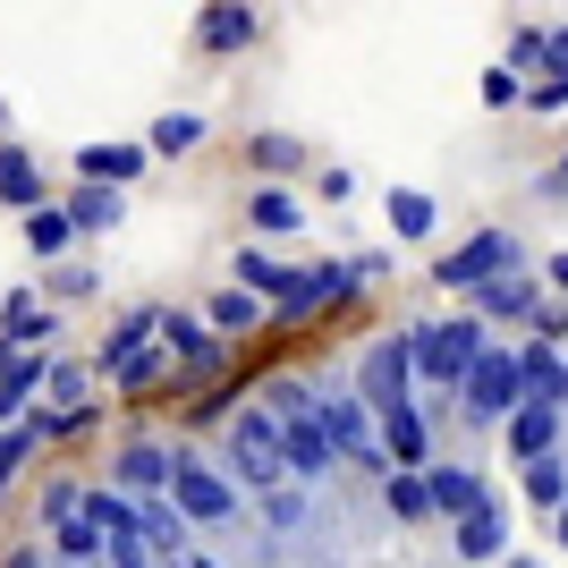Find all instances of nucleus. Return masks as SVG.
I'll return each instance as SVG.
<instances>
[{
  "instance_id": "55",
  "label": "nucleus",
  "mask_w": 568,
  "mask_h": 568,
  "mask_svg": "<svg viewBox=\"0 0 568 568\" xmlns=\"http://www.w3.org/2000/svg\"><path fill=\"white\" fill-rule=\"evenodd\" d=\"M170 568H179V560H170Z\"/></svg>"
},
{
  "instance_id": "3",
  "label": "nucleus",
  "mask_w": 568,
  "mask_h": 568,
  "mask_svg": "<svg viewBox=\"0 0 568 568\" xmlns=\"http://www.w3.org/2000/svg\"><path fill=\"white\" fill-rule=\"evenodd\" d=\"M170 500H179V518H187L195 535H237V526H255L246 493H237L204 450H187V442H179V458H170Z\"/></svg>"
},
{
  "instance_id": "25",
  "label": "nucleus",
  "mask_w": 568,
  "mask_h": 568,
  "mask_svg": "<svg viewBox=\"0 0 568 568\" xmlns=\"http://www.w3.org/2000/svg\"><path fill=\"white\" fill-rule=\"evenodd\" d=\"M509 356H518V382H526V399H551V407H560V365H568V348H551V339L518 332V339H509Z\"/></svg>"
},
{
  "instance_id": "53",
  "label": "nucleus",
  "mask_w": 568,
  "mask_h": 568,
  "mask_svg": "<svg viewBox=\"0 0 568 568\" xmlns=\"http://www.w3.org/2000/svg\"><path fill=\"white\" fill-rule=\"evenodd\" d=\"M179 568H230V560H213V551H187V560H179Z\"/></svg>"
},
{
  "instance_id": "22",
  "label": "nucleus",
  "mask_w": 568,
  "mask_h": 568,
  "mask_svg": "<svg viewBox=\"0 0 568 568\" xmlns=\"http://www.w3.org/2000/svg\"><path fill=\"white\" fill-rule=\"evenodd\" d=\"M34 204H51V179L34 162V144L0 136V213H34Z\"/></svg>"
},
{
  "instance_id": "7",
  "label": "nucleus",
  "mask_w": 568,
  "mask_h": 568,
  "mask_svg": "<svg viewBox=\"0 0 568 568\" xmlns=\"http://www.w3.org/2000/svg\"><path fill=\"white\" fill-rule=\"evenodd\" d=\"M365 288H356V272L348 263H288V288L272 297V323H323V314H339V306H356Z\"/></svg>"
},
{
  "instance_id": "18",
  "label": "nucleus",
  "mask_w": 568,
  "mask_h": 568,
  "mask_svg": "<svg viewBox=\"0 0 568 568\" xmlns=\"http://www.w3.org/2000/svg\"><path fill=\"white\" fill-rule=\"evenodd\" d=\"M60 213H69L77 246H102V237L128 221V195H119V187H94V179H77V187L60 195Z\"/></svg>"
},
{
  "instance_id": "12",
  "label": "nucleus",
  "mask_w": 568,
  "mask_h": 568,
  "mask_svg": "<svg viewBox=\"0 0 568 568\" xmlns=\"http://www.w3.org/2000/svg\"><path fill=\"white\" fill-rule=\"evenodd\" d=\"M263 43V9L255 0H204L195 9V51L204 60H237V51Z\"/></svg>"
},
{
  "instance_id": "20",
  "label": "nucleus",
  "mask_w": 568,
  "mask_h": 568,
  "mask_svg": "<svg viewBox=\"0 0 568 568\" xmlns=\"http://www.w3.org/2000/svg\"><path fill=\"white\" fill-rule=\"evenodd\" d=\"M0 339L9 348H51L60 339V306H51L43 288H9L0 297Z\"/></svg>"
},
{
  "instance_id": "26",
  "label": "nucleus",
  "mask_w": 568,
  "mask_h": 568,
  "mask_svg": "<svg viewBox=\"0 0 568 568\" xmlns=\"http://www.w3.org/2000/svg\"><path fill=\"white\" fill-rule=\"evenodd\" d=\"M102 399V382L85 356H60L51 348V374H43V407H60V416H77V407H94Z\"/></svg>"
},
{
  "instance_id": "49",
  "label": "nucleus",
  "mask_w": 568,
  "mask_h": 568,
  "mask_svg": "<svg viewBox=\"0 0 568 568\" xmlns=\"http://www.w3.org/2000/svg\"><path fill=\"white\" fill-rule=\"evenodd\" d=\"M535 272H544V288H551V297H560V306H568V255H551V263H535Z\"/></svg>"
},
{
  "instance_id": "48",
  "label": "nucleus",
  "mask_w": 568,
  "mask_h": 568,
  "mask_svg": "<svg viewBox=\"0 0 568 568\" xmlns=\"http://www.w3.org/2000/svg\"><path fill=\"white\" fill-rule=\"evenodd\" d=\"M314 187H323V204H348V195H356V170H323Z\"/></svg>"
},
{
  "instance_id": "52",
  "label": "nucleus",
  "mask_w": 568,
  "mask_h": 568,
  "mask_svg": "<svg viewBox=\"0 0 568 568\" xmlns=\"http://www.w3.org/2000/svg\"><path fill=\"white\" fill-rule=\"evenodd\" d=\"M551 544L568 551V500H560V509H551Z\"/></svg>"
},
{
  "instance_id": "1",
  "label": "nucleus",
  "mask_w": 568,
  "mask_h": 568,
  "mask_svg": "<svg viewBox=\"0 0 568 568\" xmlns=\"http://www.w3.org/2000/svg\"><path fill=\"white\" fill-rule=\"evenodd\" d=\"M204 458H213L246 500H263L272 484H288V467H281V416H272L263 399H230V425H221V442Z\"/></svg>"
},
{
  "instance_id": "31",
  "label": "nucleus",
  "mask_w": 568,
  "mask_h": 568,
  "mask_svg": "<svg viewBox=\"0 0 568 568\" xmlns=\"http://www.w3.org/2000/svg\"><path fill=\"white\" fill-rule=\"evenodd\" d=\"M246 230H263V237H306V204L288 187H255L246 195Z\"/></svg>"
},
{
  "instance_id": "42",
  "label": "nucleus",
  "mask_w": 568,
  "mask_h": 568,
  "mask_svg": "<svg viewBox=\"0 0 568 568\" xmlns=\"http://www.w3.org/2000/svg\"><path fill=\"white\" fill-rule=\"evenodd\" d=\"M518 111H526V119H560V111H568V77H535Z\"/></svg>"
},
{
  "instance_id": "16",
  "label": "nucleus",
  "mask_w": 568,
  "mask_h": 568,
  "mask_svg": "<svg viewBox=\"0 0 568 568\" xmlns=\"http://www.w3.org/2000/svg\"><path fill=\"white\" fill-rule=\"evenodd\" d=\"M374 425H382V458H390V467H433V458H442V433L425 425V407H416V399L382 407Z\"/></svg>"
},
{
  "instance_id": "45",
  "label": "nucleus",
  "mask_w": 568,
  "mask_h": 568,
  "mask_svg": "<svg viewBox=\"0 0 568 568\" xmlns=\"http://www.w3.org/2000/svg\"><path fill=\"white\" fill-rule=\"evenodd\" d=\"M348 272H356V288H382V281H390V255H382V246H374V255H348Z\"/></svg>"
},
{
  "instance_id": "5",
  "label": "nucleus",
  "mask_w": 568,
  "mask_h": 568,
  "mask_svg": "<svg viewBox=\"0 0 568 568\" xmlns=\"http://www.w3.org/2000/svg\"><path fill=\"white\" fill-rule=\"evenodd\" d=\"M526 237H509V230H475V237H458V246H442L433 255V288H450V297H467V288H484V281H500V272H526Z\"/></svg>"
},
{
  "instance_id": "4",
  "label": "nucleus",
  "mask_w": 568,
  "mask_h": 568,
  "mask_svg": "<svg viewBox=\"0 0 568 568\" xmlns=\"http://www.w3.org/2000/svg\"><path fill=\"white\" fill-rule=\"evenodd\" d=\"M314 416H323V433H332V450H339V467H356V475H390V458H382V425H374V407L356 399L348 382H314Z\"/></svg>"
},
{
  "instance_id": "39",
  "label": "nucleus",
  "mask_w": 568,
  "mask_h": 568,
  "mask_svg": "<svg viewBox=\"0 0 568 568\" xmlns=\"http://www.w3.org/2000/svg\"><path fill=\"white\" fill-rule=\"evenodd\" d=\"M544 34H551V26H509V51H500V69L535 85V77H544Z\"/></svg>"
},
{
  "instance_id": "8",
  "label": "nucleus",
  "mask_w": 568,
  "mask_h": 568,
  "mask_svg": "<svg viewBox=\"0 0 568 568\" xmlns=\"http://www.w3.org/2000/svg\"><path fill=\"white\" fill-rule=\"evenodd\" d=\"M162 348H170V365H179V390H204V382L230 365V339L204 332L195 306H162Z\"/></svg>"
},
{
  "instance_id": "44",
  "label": "nucleus",
  "mask_w": 568,
  "mask_h": 568,
  "mask_svg": "<svg viewBox=\"0 0 568 568\" xmlns=\"http://www.w3.org/2000/svg\"><path fill=\"white\" fill-rule=\"evenodd\" d=\"M526 332H535V339H551V348H568V306H560V297H544V306H535V323H526Z\"/></svg>"
},
{
  "instance_id": "21",
  "label": "nucleus",
  "mask_w": 568,
  "mask_h": 568,
  "mask_svg": "<svg viewBox=\"0 0 568 568\" xmlns=\"http://www.w3.org/2000/svg\"><path fill=\"white\" fill-rule=\"evenodd\" d=\"M425 493H433V518L458 526L475 500L493 493V484H484V467H467V458H433V467H425Z\"/></svg>"
},
{
  "instance_id": "43",
  "label": "nucleus",
  "mask_w": 568,
  "mask_h": 568,
  "mask_svg": "<svg viewBox=\"0 0 568 568\" xmlns=\"http://www.w3.org/2000/svg\"><path fill=\"white\" fill-rule=\"evenodd\" d=\"M102 568H162L153 551H144V535L128 526V535H102Z\"/></svg>"
},
{
  "instance_id": "6",
  "label": "nucleus",
  "mask_w": 568,
  "mask_h": 568,
  "mask_svg": "<svg viewBox=\"0 0 568 568\" xmlns=\"http://www.w3.org/2000/svg\"><path fill=\"white\" fill-rule=\"evenodd\" d=\"M458 399V425L467 433H500V416L526 399V382H518V356H509V339H493V348L475 356V374L450 390Z\"/></svg>"
},
{
  "instance_id": "27",
  "label": "nucleus",
  "mask_w": 568,
  "mask_h": 568,
  "mask_svg": "<svg viewBox=\"0 0 568 568\" xmlns=\"http://www.w3.org/2000/svg\"><path fill=\"white\" fill-rule=\"evenodd\" d=\"M204 136H213V128H204V111H162V119H153V128H144L136 144L153 153V162H187V153H195Z\"/></svg>"
},
{
  "instance_id": "23",
  "label": "nucleus",
  "mask_w": 568,
  "mask_h": 568,
  "mask_svg": "<svg viewBox=\"0 0 568 568\" xmlns=\"http://www.w3.org/2000/svg\"><path fill=\"white\" fill-rule=\"evenodd\" d=\"M136 535H144V551H153V560H187V551H195V526L187 518H179V500H170V493H153V500H136Z\"/></svg>"
},
{
  "instance_id": "14",
  "label": "nucleus",
  "mask_w": 568,
  "mask_h": 568,
  "mask_svg": "<svg viewBox=\"0 0 568 568\" xmlns=\"http://www.w3.org/2000/svg\"><path fill=\"white\" fill-rule=\"evenodd\" d=\"M551 288H544V272L526 263V272H500V281H484V288H467V314H484V323H509V332H526L535 323V306H544Z\"/></svg>"
},
{
  "instance_id": "30",
  "label": "nucleus",
  "mask_w": 568,
  "mask_h": 568,
  "mask_svg": "<svg viewBox=\"0 0 568 568\" xmlns=\"http://www.w3.org/2000/svg\"><path fill=\"white\" fill-rule=\"evenodd\" d=\"M34 288H43L51 306H85V297H102V263L94 255H60V263H43Z\"/></svg>"
},
{
  "instance_id": "34",
  "label": "nucleus",
  "mask_w": 568,
  "mask_h": 568,
  "mask_svg": "<svg viewBox=\"0 0 568 568\" xmlns=\"http://www.w3.org/2000/svg\"><path fill=\"white\" fill-rule=\"evenodd\" d=\"M230 288H246V297H263V306H272V297L288 288V263L263 255V246H237V255H230Z\"/></svg>"
},
{
  "instance_id": "51",
  "label": "nucleus",
  "mask_w": 568,
  "mask_h": 568,
  "mask_svg": "<svg viewBox=\"0 0 568 568\" xmlns=\"http://www.w3.org/2000/svg\"><path fill=\"white\" fill-rule=\"evenodd\" d=\"M493 568H544V560H535V551H500Z\"/></svg>"
},
{
  "instance_id": "24",
  "label": "nucleus",
  "mask_w": 568,
  "mask_h": 568,
  "mask_svg": "<svg viewBox=\"0 0 568 568\" xmlns=\"http://www.w3.org/2000/svg\"><path fill=\"white\" fill-rule=\"evenodd\" d=\"M195 314H204V332H213V339H230V348H237V339H255L263 323H272V306H263V297H246V288H230V281H221V288H213V297H204Z\"/></svg>"
},
{
  "instance_id": "50",
  "label": "nucleus",
  "mask_w": 568,
  "mask_h": 568,
  "mask_svg": "<svg viewBox=\"0 0 568 568\" xmlns=\"http://www.w3.org/2000/svg\"><path fill=\"white\" fill-rule=\"evenodd\" d=\"M0 568H51V551H43V544H18V551H9Z\"/></svg>"
},
{
  "instance_id": "46",
  "label": "nucleus",
  "mask_w": 568,
  "mask_h": 568,
  "mask_svg": "<svg viewBox=\"0 0 568 568\" xmlns=\"http://www.w3.org/2000/svg\"><path fill=\"white\" fill-rule=\"evenodd\" d=\"M535 195H544V204H568V153L544 170V179H535Z\"/></svg>"
},
{
  "instance_id": "15",
  "label": "nucleus",
  "mask_w": 568,
  "mask_h": 568,
  "mask_svg": "<svg viewBox=\"0 0 568 568\" xmlns=\"http://www.w3.org/2000/svg\"><path fill=\"white\" fill-rule=\"evenodd\" d=\"M509 518H518V509H509L500 493H484V500L467 509V518L450 526V551H458L467 568H493L500 551H509Z\"/></svg>"
},
{
  "instance_id": "19",
  "label": "nucleus",
  "mask_w": 568,
  "mask_h": 568,
  "mask_svg": "<svg viewBox=\"0 0 568 568\" xmlns=\"http://www.w3.org/2000/svg\"><path fill=\"white\" fill-rule=\"evenodd\" d=\"M43 374H51V348H9L0 339V425H18L43 399Z\"/></svg>"
},
{
  "instance_id": "17",
  "label": "nucleus",
  "mask_w": 568,
  "mask_h": 568,
  "mask_svg": "<svg viewBox=\"0 0 568 568\" xmlns=\"http://www.w3.org/2000/svg\"><path fill=\"white\" fill-rule=\"evenodd\" d=\"M69 170H77V179H94V187H119V195H128L144 170H153V153H144L136 136H111V144H77Z\"/></svg>"
},
{
  "instance_id": "40",
  "label": "nucleus",
  "mask_w": 568,
  "mask_h": 568,
  "mask_svg": "<svg viewBox=\"0 0 568 568\" xmlns=\"http://www.w3.org/2000/svg\"><path fill=\"white\" fill-rule=\"evenodd\" d=\"M475 102H484V111H518V102H526V77H509V69L493 60V69L475 77Z\"/></svg>"
},
{
  "instance_id": "41",
  "label": "nucleus",
  "mask_w": 568,
  "mask_h": 568,
  "mask_svg": "<svg viewBox=\"0 0 568 568\" xmlns=\"http://www.w3.org/2000/svg\"><path fill=\"white\" fill-rule=\"evenodd\" d=\"M26 467H34V442H26L18 425H0V500H9V484H18Z\"/></svg>"
},
{
  "instance_id": "9",
  "label": "nucleus",
  "mask_w": 568,
  "mask_h": 568,
  "mask_svg": "<svg viewBox=\"0 0 568 568\" xmlns=\"http://www.w3.org/2000/svg\"><path fill=\"white\" fill-rule=\"evenodd\" d=\"M281 467H288V484H306V493H323L339 475V450H332V433H323V416H314V399L281 416Z\"/></svg>"
},
{
  "instance_id": "35",
  "label": "nucleus",
  "mask_w": 568,
  "mask_h": 568,
  "mask_svg": "<svg viewBox=\"0 0 568 568\" xmlns=\"http://www.w3.org/2000/svg\"><path fill=\"white\" fill-rule=\"evenodd\" d=\"M382 213H390V237H442V204L425 187H390Z\"/></svg>"
},
{
  "instance_id": "38",
  "label": "nucleus",
  "mask_w": 568,
  "mask_h": 568,
  "mask_svg": "<svg viewBox=\"0 0 568 568\" xmlns=\"http://www.w3.org/2000/svg\"><path fill=\"white\" fill-rule=\"evenodd\" d=\"M153 332H162V306H128L111 332H102V348L85 356V365H102V356H119V348H136V339H153Z\"/></svg>"
},
{
  "instance_id": "11",
  "label": "nucleus",
  "mask_w": 568,
  "mask_h": 568,
  "mask_svg": "<svg viewBox=\"0 0 568 568\" xmlns=\"http://www.w3.org/2000/svg\"><path fill=\"white\" fill-rule=\"evenodd\" d=\"M170 458H179V442H170V433H128V442L111 450V467H102V484L153 500V493H170Z\"/></svg>"
},
{
  "instance_id": "47",
  "label": "nucleus",
  "mask_w": 568,
  "mask_h": 568,
  "mask_svg": "<svg viewBox=\"0 0 568 568\" xmlns=\"http://www.w3.org/2000/svg\"><path fill=\"white\" fill-rule=\"evenodd\" d=\"M544 77H568V26H551V34H544Z\"/></svg>"
},
{
  "instance_id": "29",
  "label": "nucleus",
  "mask_w": 568,
  "mask_h": 568,
  "mask_svg": "<svg viewBox=\"0 0 568 568\" xmlns=\"http://www.w3.org/2000/svg\"><path fill=\"white\" fill-rule=\"evenodd\" d=\"M382 518H390V526H433L425 467H390V475H382Z\"/></svg>"
},
{
  "instance_id": "2",
  "label": "nucleus",
  "mask_w": 568,
  "mask_h": 568,
  "mask_svg": "<svg viewBox=\"0 0 568 568\" xmlns=\"http://www.w3.org/2000/svg\"><path fill=\"white\" fill-rule=\"evenodd\" d=\"M484 348H493V323L467 306L442 314V323H407V374H416V390H458Z\"/></svg>"
},
{
  "instance_id": "36",
  "label": "nucleus",
  "mask_w": 568,
  "mask_h": 568,
  "mask_svg": "<svg viewBox=\"0 0 568 568\" xmlns=\"http://www.w3.org/2000/svg\"><path fill=\"white\" fill-rule=\"evenodd\" d=\"M43 551H51V560H69V568H102V526L77 509V518H60L43 535Z\"/></svg>"
},
{
  "instance_id": "10",
  "label": "nucleus",
  "mask_w": 568,
  "mask_h": 568,
  "mask_svg": "<svg viewBox=\"0 0 568 568\" xmlns=\"http://www.w3.org/2000/svg\"><path fill=\"white\" fill-rule=\"evenodd\" d=\"M348 390L374 407V416H382V407H407V399H416V374H407V332H382L374 348L356 356V382H348Z\"/></svg>"
},
{
  "instance_id": "28",
  "label": "nucleus",
  "mask_w": 568,
  "mask_h": 568,
  "mask_svg": "<svg viewBox=\"0 0 568 568\" xmlns=\"http://www.w3.org/2000/svg\"><path fill=\"white\" fill-rule=\"evenodd\" d=\"M18 221H26V255H34V272L60 263V255H77V230H69V213H60V195L34 204V213H18Z\"/></svg>"
},
{
  "instance_id": "54",
  "label": "nucleus",
  "mask_w": 568,
  "mask_h": 568,
  "mask_svg": "<svg viewBox=\"0 0 568 568\" xmlns=\"http://www.w3.org/2000/svg\"><path fill=\"white\" fill-rule=\"evenodd\" d=\"M9 119H18V111H9V94H0V136H9Z\"/></svg>"
},
{
  "instance_id": "37",
  "label": "nucleus",
  "mask_w": 568,
  "mask_h": 568,
  "mask_svg": "<svg viewBox=\"0 0 568 568\" xmlns=\"http://www.w3.org/2000/svg\"><path fill=\"white\" fill-rule=\"evenodd\" d=\"M77 500H85L77 475H43V493H34V535H51L60 518H77Z\"/></svg>"
},
{
  "instance_id": "32",
  "label": "nucleus",
  "mask_w": 568,
  "mask_h": 568,
  "mask_svg": "<svg viewBox=\"0 0 568 568\" xmlns=\"http://www.w3.org/2000/svg\"><path fill=\"white\" fill-rule=\"evenodd\" d=\"M518 500L535 509V518H551L568 500V450H551V458H535V467H518Z\"/></svg>"
},
{
  "instance_id": "33",
  "label": "nucleus",
  "mask_w": 568,
  "mask_h": 568,
  "mask_svg": "<svg viewBox=\"0 0 568 568\" xmlns=\"http://www.w3.org/2000/svg\"><path fill=\"white\" fill-rule=\"evenodd\" d=\"M246 170H263L272 187H281V179H297V170H306V136H281V128L246 136Z\"/></svg>"
},
{
  "instance_id": "13",
  "label": "nucleus",
  "mask_w": 568,
  "mask_h": 568,
  "mask_svg": "<svg viewBox=\"0 0 568 568\" xmlns=\"http://www.w3.org/2000/svg\"><path fill=\"white\" fill-rule=\"evenodd\" d=\"M500 450L518 458V467H535V458L568 450V416H560L551 399H518L509 416H500Z\"/></svg>"
}]
</instances>
